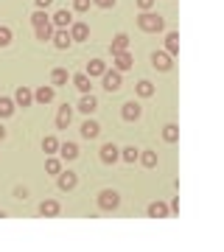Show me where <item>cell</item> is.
Segmentation results:
<instances>
[{"label": "cell", "instance_id": "5", "mask_svg": "<svg viewBox=\"0 0 224 252\" xmlns=\"http://www.w3.org/2000/svg\"><path fill=\"white\" fill-rule=\"evenodd\" d=\"M98 157H101V162L112 165V162L121 160V149H118L115 143H104V146H101V152H98Z\"/></svg>", "mask_w": 224, "mask_h": 252}, {"label": "cell", "instance_id": "13", "mask_svg": "<svg viewBox=\"0 0 224 252\" xmlns=\"http://www.w3.org/2000/svg\"><path fill=\"white\" fill-rule=\"evenodd\" d=\"M59 160H76L79 157V146L73 143V140H67V143H59Z\"/></svg>", "mask_w": 224, "mask_h": 252}, {"label": "cell", "instance_id": "23", "mask_svg": "<svg viewBox=\"0 0 224 252\" xmlns=\"http://www.w3.org/2000/svg\"><path fill=\"white\" fill-rule=\"evenodd\" d=\"M134 93H137L140 98H152V95H154V84L149 79H140L137 84H134Z\"/></svg>", "mask_w": 224, "mask_h": 252}, {"label": "cell", "instance_id": "37", "mask_svg": "<svg viewBox=\"0 0 224 252\" xmlns=\"http://www.w3.org/2000/svg\"><path fill=\"white\" fill-rule=\"evenodd\" d=\"M96 6H101V9H112L115 6V0H93Z\"/></svg>", "mask_w": 224, "mask_h": 252}, {"label": "cell", "instance_id": "8", "mask_svg": "<svg viewBox=\"0 0 224 252\" xmlns=\"http://www.w3.org/2000/svg\"><path fill=\"white\" fill-rule=\"evenodd\" d=\"M51 42H54L56 48H62V51H67V48L73 45L70 31H67V28H56V31H54V36H51Z\"/></svg>", "mask_w": 224, "mask_h": 252}, {"label": "cell", "instance_id": "25", "mask_svg": "<svg viewBox=\"0 0 224 252\" xmlns=\"http://www.w3.org/2000/svg\"><path fill=\"white\" fill-rule=\"evenodd\" d=\"M54 23H45V26H36L34 28V34H36V39H39V42H48V39H51V36H54Z\"/></svg>", "mask_w": 224, "mask_h": 252}, {"label": "cell", "instance_id": "6", "mask_svg": "<svg viewBox=\"0 0 224 252\" xmlns=\"http://www.w3.org/2000/svg\"><path fill=\"white\" fill-rule=\"evenodd\" d=\"M73 124V107L70 104H62L59 112H56V129H67Z\"/></svg>", "mask_w": 224, "mask_h": 252}, {"label": "cell", "instance_id": "22", "mask_svg": "<svg viewBox=\"0 0 224 252\" xmlns=\"http://www.w3.org/2000/svg\"><path fill=\"white\" fill-rule=\"evenodd\" d=\"M51 81H54V87H62V84H67V81H70V73H67V67H54V70H51Z\"/></svg>", "mask_w": 224, "mask_h": 252}, {"label": "cell", "instance_id": "18", "mask_svg": "<svg viewBox=\"0 0 224 252\" xmlns=\"http://www.w3.org/2000/svg\"><path fill=\"white\" fill-rule=\"evenodd\" d=\"M56 177H59V188L62 190H73L76 188V182H79V177H76L73 171H59Z\"/></svg>", "mask_w": 224, "mask_h": 252}, {"label": "cell", "instance_id": "15", "mask_svg": "<svg viewBox=\"0 0 224 252\" xmlns=\"http://www.w3.org/2000/svg\"><path fill=\"white\" fill-rule=\"evenodd\" d=\"M96 107H98V101H96V95H93V93H81L79 112H84V115H90V112H96Z\"/></svg>", "mask_w": 224, "mask_h": 252}, {"label": "cell", "instance_id": "17", "mask_svg": "<svg viewBox=\"0 0 224 252\" xmlns=\"http://www.w3.org/2000/svg\"><path fill=\"white\" fill-rule=\"evenodd\" d=\"M70 81H73V87H76L79 93H90V90H93V81H90L87 73H76V76H70Z\"/></svg>", "mask_w": 224, "mask_h": 252}, {"label": "cell", "instance_id": "30", "mask_svg": "<svg viewBox=\"0 0 224 252\" xmlns=\"http://www.w3.org/2000/svg\"><path fill=\"white\" fill-rule=\"evenodd\" d=\"M137 160L143 162L146 168H154V165H157V154H154L152 149H146V152H140V157H137Z\"/></svg>", "mask_w": 224, "mask_h": 252}, {"label": "cell", "instance_id": "2", "mask_svg": "<svg viewBox=\"0 0 224 252\" xmlns=\"http://www.w3.org/2000/svg\"><path fill=\"white\" fill-rule=\"evenodd\" d=\"M96 202H98V207L101 210H118V207H121V193H118V190H112V188H104L98 193V196H96Z\"/></svg>", "mask_w": 224, "mask_h": 252}, {"label": "cell", "instance_id": "39", "mask_svg": "<svg viewBox=\"0 0 224 252\" xmlns=\"http://www.w3.org/2000/svg\"><path fill=\"white\" fill-rule=\"evenodd\" d=\"M14 196H17V199H26L28 190H26V188H14Z\"/></svg>", "mask_w": 224, "mask_h": 252}, {"label": "cell", "instance_id": "9", "mask_svg": "<svg viewBox=\"0 0 224 252\" xmlns=\"http://www.w3.org/2000/svg\"><path fill=\"white\" fill-rule=\"evenodd\" d=\"M98 135H101V124H98V121H93V118H90V121L81 124V137H84V140H96Z\"/></svg>", "mask_w": 224, "mask_h": 252}, {"label": "cell", "instance_id": "16", "mask_svg": "<svg viewBox=\"0 0 224 252\" xmlns=\"http://www.w3.org/2000/svg\"><path fill=\"white\" fill-rule=\"evenodd\" d=\"M51 23H54V28H67L73 23V11H67V9H59L54 14V17H51Z\"/></svg>", "mask_w": 224, "mask_h": 252}, {"label": "cell", "instance_id": "29", "mask_svg": "<svg viewBox=\"0 0 224 252\" xmlns=\"http://www.w3.org/2000/svg\"><path fill=\"white\" fill-rule=\"evenodd\" d=\"M56 149H59V140H56L54 135H45L42 137V152L45 154H56Z\"/></svg>", "mask_w": 224, "mask_h": 252}, {"label": "cell", "instance_id": "26", "mask_svg": "<svg viewBox=\"0 0 224 252\" xmlns=\"http://www.w3.org/2000/svg\"><path fill=\"white\" fill-rule=\"evenodd\" d=\"M162 140H165V143H177L179 140V126L177 124H165L162 126Z\"/></svg>", "mask_w": 224, "mask_h": 252}, {"label": "cell", "instance_id": "1", "mask_svg": "<svg viewBox=\"0 0 224 252\" xmlns=\"http://www.w3.org/2000/svg\"><path fill=\"white\" fill-rule=\"evenodd\" d=\"M137 26H140V31H146V34H157V31L165 28V20H162L157 11H140Z\"/></svg>", "mask_w": 224, "mask_h": 252}, {"label": "cell", "instance_id": "21", "mask_svg": "<svg viewBox=\"0 0 224 252\" xmlns=\"http://www.w3.org/2000/svg\"><path fill=\"white\" fill-rule=\"evenodd\" d=\"M109 51H112V56H115V54H124V51H129V36H126V34L112 36V45H109Z\"/></svg>", "mask_w": 224, "mask_h": 252}, {"label": "cell", "instance_id": "20", "mask_svg": "<svg viewBox=\"0 0 224 252\" xmlns=\"http://www.w3.org/2000/svg\"><path fill=\"white\" fill-rule=\"evenodd\" d=\"M162 51L171 54V56L179 54V34H177V31H168V34H165V48H162Z\"/></svg>", "mask_w": 224, "mask_h": 252}, {"label": "cell", "instance_id": "32", "mask_svg": "<svg viewBox=\"0 0 224 252\" xmlns=\"http://www.w3.org/2000/svg\"><path fill=\"white\" fill-rule=\"evenodd\" d=\"M45 171L56 177V174L62 171V160H59V157H48V160H45Z\"/></svg>", "mask_w": 224, "mask_h": 252}, {"label": "cell", "instance_id": "34", "mask_svg": "<svg viewBox=\"0 0 224 252\" xmlns=\"http://www.w3.org/2000/svg\"><path fill=\"white\" fill-rule=\"evenodd\" d=\"M11 45V28L9 26H0V48Z\"/></svg>", "mask_w": 224, "mask_h": 252}, {"label": "cell", "instance_id": "3", "mask_svg": "<svg viewBox=\"0 0 224 252\" xmlns=\"http://www.w3.org/2000/svg\"><path fill=\"white\" fill-rule=\"evenodd\" d=\"M101 79H104V90H109V93H118V90H121V84H124V73H118L115 67H112V70L107 67Z\"/></svg>", "mask_w": 224, "mask_h": 252}, {"label": "cell", "instance_id": "19", "mask_svg": "<svg viewBox=\"0 0 224 252\" xmlns=\"http://www.w3.org/2000/svg\"><path fill=\"white\" fill-rule=\"evenodd\" d=\"M14 104H20V107H31V104H34V93L28 90V87H20L17 93H14Z\"/></svg>", "mask_w": 224, "mask_h": 252}, {"label": "cell", "instance_id": "41", "mask_svg": "<svg viewBox=\"0 0 224 252\" xmlns=\"http://www.w3.org/2000/svg\"><path fill=\"white\" fill-rule=\"evenodd\" d=\"M3 216H6V210H0V219H3Z\"/></svg>", "mask_w": 224, "mask_h": 252}, {"label": "cell", "instance_id": "38", "mask_svg": "<svg viewBox=\"0 0 224 252\" xmlns=\"http://www.w3.org/2000/svg\"><path fill=\"white\" fill-rule=\"evenodd\" d=\"M34 3H36V9H48V6H51L54 0H34Z\"/></svg>", "mask_w": 224, "mask_h": 252}, {"label": "cell", "instance_id": "7", "mask_svg": "<svg viewBox=\"0 0 224 252\" xmlns=\"http://www.w3.org/2000/svg\"><path fill=\"white\" fill-rule=\"evenodd\" d=\"M70 39L73 42H87V36H90V26L87 23H70Z\"/></svg>", "mask_w": 224, "mask_h": 252}, {"label": "cell", "instance_id": "28", "mask_svg": "<svg viewBox=\"0 0 224 252\" xmlns=\"http://www.w3.org/2000/svg\"><path fill=\"white\" fill-rule=\"evenodd\" d=\"M11 115H14V101L0 95V118H11Z\"/></svg>", "mask_w": 224, "mask_h": 252}, {"label": "cell", "instance_id": "33", "mask_svg": "<svg viewBox=\"0 0 224 252\" xmlns=\"http://www.w3.org/2000/svg\"><path fill=\"white\" fill-rule=\"evenodd\" d=\"M31 23H34V28H36V26H45V23H51V17L45 14V9H36L34 14H31Z\"/></svg>", "mask_w": 224, "mask_h": 252}, {"label": "cell", "instance_id": "11", "mask_svg": "<svg viewBox=\"0 0 224 252\" xmlns=\"http://www.w3.org/2000/svg\"><path fill=\"white\" fill-rule=\"evenodd\" d=\"M54 98H56L54 87H39V90H34V101H36V104H42V107L54 104Z\"/></svg>", "mask_w": 224, "mask_h": 252}, {"label": "cell", "instance_id": "31", "mask_svg": "<svg viewBox=\"0 0 224 252\" xmlns=\"http://www.w3.org/2000/svg\"><path fill=\"white\" fill-rule=\"evenodd\" d=\"M137 157H140V149H134V146H126L124 152H121V160L124 162H137Z\"/></svg>", "mask_w": 224, "mask_h": 252}, {"label": "cell", "instance_id": "36", "mask_svg": "<svg viewBox=\"0 0 224 252\" xmlns=\"http://www.w3.org/2000/svg\"><path fill=\"white\" fill-rule=\"evenodd\" d=\"M137 6H140V11H152L154 9V0H137Z\"/></svg>", "mask_w": 224, "mask_h": 252}, {"label": "cell", "instance_id": "10", "mask_svg": "<svg viewBox=\"0 0 224 252\" xmlns=\"http://www.w3.org/2000/svg\"><path fill=\"white\" fill-rule=\"evenodd\" d=\"M112 59H115V62H112V67H115L118 73L129 70V67H132V64H134V56L129 54V51H124V54H115V56H112Z\"/></svg>", "mask_w": 224, "mask_h": 252}, {"label": "cell", "instance_id": "4", "mask_svg": "<svg viewBox=\"0 0 224 252\" xmlns=\"http://www.w3.org/2000/svg\"><path fill=\"white\" fill-rule=\"evenodd\" d=\"M152 64L154 67H157V70H171V67H174V56L171 54H165V51H154L152 54Z\"/></svg>", "mask_w": 224, "mask_h": 252}, {"label": "cell", "instance_id": "27", "mask_svg": "<svg viewBox=\"0 0 224 252\" xmlns=\"http://www.w3.org/2000/svg\"><path fill=\"white\" fill-rule=\"evenodd\" d=\"M104 70H107L104 59H90L87 62V76L90 79H93V76H104Z\"/></svg>", "mask_w": 224, "mask_h": 252}, {"label": "cell", "instance_id": "24", "mask_svg": "<svg viewBox=\"0 0 224 252\" xmlns=\"http://www.w3.org/2000/svg\"><path fill=\"white\" fill-rule=\"evenodd\" d=\"M146 213H149L152 219H165V216H168V205H165V202H152Z\"/></svg>", "mask_w": 224, "mask_h": 252}, {"label": "cell", "instance_id": "35", "mask_svg": "<svg viewBox=\"0 0 224 252\" xmlns=\"http://www.w3.org/2000/svg\"><path fill=\"white\" fill-rule=\"evenodd\" d=\"M93 0H73V11H87Z\"/></svg>", "mask_w": 224, "mask_h": 252}, {"label": "cell", "instance_id": "14", "mask_svg": "<svg viewBox=\"0 0 224 252\" xmlns=\"http://www.w3.org/2000/svg\"><path fill=\"white\" fill-rule=\"evenodd\" d=\"M59 213H62V205H59V202H56V199H45L42 205H39V216H59Z\"/></svg>", "mask_w": 224, "mask_h": 252}, {"label": "cell", "instance_id": "40", "mask_svg": "<svg viewBox=\"0 0 224 252\" xmlns=\"http://www.w3.org/2000/svg\"><path fill=\"white\" fill-rule=\"evenodd\" d=\"M3 137H6V129H3V124H0V140H3Z\"/></svg>", "mask_w": 224, "mask_h": 252}, {"label": "cell", "instance_id": "12", "mask_svg": "<svg viewBox=\"0 0 224 252\" xmlns=\"http://www.w3.org/2000/svg\"><path fill=\"white\" fill-rule=\"evenodd\" d=\"M140 112H143V109H140V104H134V101H126L124 107H121V115H124V121H129V124H132V121H137V118H140Z\"/></svg>", "mask_w": 224, "mask_h": 252}]
</instances>
